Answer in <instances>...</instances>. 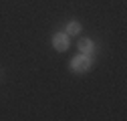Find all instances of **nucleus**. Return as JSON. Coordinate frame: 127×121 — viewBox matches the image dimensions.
Returning <instances> with one entry per match:
<instances>
[{
  "instance_id": "obj_1",
  "label": "nucleus",
  "mask_w": 127,
  "mask_h": 121,
  "mask_svg": "<svg viewBox=\"0 0 127 121\" xmlns=\"http://www.w3.org/2000/svg\"><path fill=\"white\" fill-rule=\"evenodd\" d=\"M71 69L75 71V73H87L89 69H91V59H89V55H77L73 60H71Z\"/></svg>"
},
{
  "instance_id": "obj_2",
  "label": "nucleus",
  "mask_w": 127,
  "mask_h": 121,
  "mask_svg": "<svg viewBox=\"0 0 127 121\" xmlns=\"http://www.w3.org/2000/svg\"><path fill=\"white\" fill-rule=\"evenodd\" d=\"M69 44H71V40H69V34L67 32H57L53 36V47L57 51H67Z\"/></svg>"
},
{
  "instance_id": "obj_3",
  "label": "nucleus",
  "mask_w": 127,
  "mask_h": 121,
  "mask_svg": "<svg viewBox=\"0 0 127 121\" xmlns=\"http://www.w3.org/2000/svg\"><path fill=\"white\" fill-rule=\"evenodd\" d=\"M79 51H81L83 55L93 53V42H91L89 38H81V40H79Z\"/></svg>"
},
{
  "instance_id": "obj_4",
  "label": "nucleus",
  "mask_w": 127,
  "mask_h": 121,
  "mask_svg": "<svg viewBox=\"0 0 127 121\" xmlns=\"http://www.w3.org/2000/svg\"><path fill=\"white\" fill-rule=\"evenodd\" d=\"M81 32V24L79 22H69L67 24V34H79Z\"/></svg>"
}]
</instances>
